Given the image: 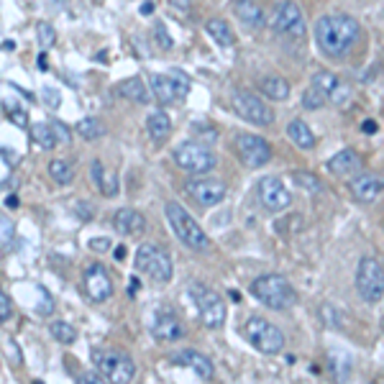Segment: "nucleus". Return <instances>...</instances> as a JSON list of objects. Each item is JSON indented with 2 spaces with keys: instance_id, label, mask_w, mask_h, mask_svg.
I'll return each mask as SVG.
<instances>
[{
  "instance_id": "1",
  "label": "nucleus",
  "mask_w": 384,
  "mask_h": 384,
  "mask_svg": "<svg viewBox=\"0 0 384 384\" xmlns=\"http://www.w3.org/2000/svg\"><path fill=\"white\" fill-rule=\"evenodd\" d=\"M362 23L348 13H325L320 15L315 26H313V36L318 44L320 54L328 60H346L351 49L359 44L362 39Z\"/></svg>"
},
{
  "instance_id": "2",
  "label": "nucleus",
  "mask_w": 384,
  "mask_h": 384,
  "mask_svg": "<svg viewBox=\"0 0 384 384\" xmlns=\"http://www.w3.org/2000/svg\"><path fill=\"white\" fill-rule=\"evenodd\" d=\"M252 295L269 310H289L297 305V292L282 274H261L252 282Z\"/></svg>"
},
{
  "instance_id": "3",
  "label": "nucleus",
  "mask_w": 384,
  "mask_h": 384,
  "mask_svg": "<svg viewBox=\"0 0 384 384\" xmlns=\"http://www.w3.org/2000/svg\"><path fill=\"white\" fill-rule=\"evenodd\" d=\"M164 213H167V221H170L172 231L179 236V241L192 249V252H205L207 249V236L205 231L200 228V223L195 221L190 215L185 205H179V203H167L164 207Z\"/></svg>"
},
{
  "instance_id": "4",
  "label": "nucleus",
  "mask_w": 384,
  "mask_h": 384,
  "mask_svg": "<svg viewBox=\"0 0 384 384\" xmlns=\"http://www.w3.org/2000/svg\"><path fill=\"white\" fill-rule=\"evenodd\" d=\"M244 338L252 343L256 351H261V354H282V348H284V333L277 328L274 323H269L266 318H259V315H254V318H249L244 323Z\"/></svg>"
},
{
  "instance_id": "5",
  "label": "nucleus",
  "mask_w": 384,
  "mask_h": 384,
  "mask_svg": "<svg viewBox=\"0 0 384 384\" xmlns=\"http://www.w3.org/2000/svg\"><path fill=\"white\" fill-rule=\"evenodd\" d=\"M356 292L364 303L377 305L384 297V266L377 256L359 259L356 266Z\"/></svg>"
},
{
  "instance_id": "6",
  "label": "nucleus",
  "mask_w": 384,
  "mask_h": 384,
  "mask_svg": "<svg viewBox=\"0 0 384 384\" xmlns=\"http://www.w3.org/2000/svg\"><path fill=\"white\" fill-rule=\"evenodd\" d=\"M174 164L190 174H205L218 167V156L213 149H207L200 141H185L174 149Z\"/></svg>"
},
{
  "instance_id": "7",
  "label": "nucleus",
  "mask_w": 384,
  "mask_h": 384,
  "mask_svg": "<svg viewBox=\"0 0 384 384\" xmlns=\"http://www.w3.org/2000/svg\"><path fill=\"white\" fill-rule=\"evenodd\" d=\"M136 269L141 274L151 277L154 282H162V284H167L172 280V274H174V266H172V259L167 254V249L154 244L139 246V252H136Z\"/></svg>"
},
{
  "instance_id": "8",
  "label": "nucleus",
  "mask_w": 384,
  "mask_h": 384,
  "mask_svg": "<svg viewBox=\"0 0 384 384\" xmlns=\"http://www.w3.org/2000/svg\"><path fill=\"white\" fill-rule=\"evenodd\" d=\"M190 292L195 297V305H198L200 323L205 325L207 331H218L223 325V320H226V303H223V297L215 289L205 287V284H192Z\"/></svg>"
},
{
  "instance_id": "9",
  "label": "nucleus",
  "mask_w": 384,
  "mask_h": 384,
  "mask_svg": "<svg viewBox=\"0 0 384 384\" xmlns=\"http://www.w3.org/2000/svg\"><path fill=\"white\" fill-rule=\"evenodd\" d=\"M231 105H233L236 116H241L246 123H254V126H272L274 123V111L266 105V100L254 95V92H249V90L233 92Z\"/></svg>"
},
{
  "instance_id": "10",
  "label": "nucleus",
  "mask_w": 384,
  "mask_h": 384,
  "mask_svg": "<svg viewBox=\"0 0 384 384\" xmlns=\"http://www.w3.org/2000/svg\"><path fill=\"white\" fill-rule=\"evenodd\" d=\"M149 85H151V95L159 100V105L177 103L190 92V77L185 72H177V69H172L167 74H151Z\"/></svg>"
},
{
  "instance_id": "11",
  "label": "nucleus",
  "mask_w": 384,
  "mask_h": 384,
  "mask_svg": "<svg viewBox=\"0 0 384 384\" xmlns=\"http://www.w3.org/2000/svg\"><path fill=\"white\" fill-rule=\"evenodd\" d=\"M95 369L103 374L108 382H121L126 384L136 377V364L128 354L123 351H95Z\"/></svg>"
},
{
  "instance_id": "12",
  "label": "nucleus",
  "mask_w": 384,
  "mask_h": 384,
  "mask_svg": "<svg viewBox=\"0 0 384 384\" xmlns=\"http://www.w3.org/2000/svg\"><path fill=\"white\" fill-rule=\"evenodd\" d=\"M269 26H272L274 34H284V36H292V39H303L305 34H308L305 15L295 0H282L280 6L274 8Z\"/></svg>"
},
{
  "instance_id": "13",
  "label": "nucleus",
  "mask_w": 384,
  "mask_h": 384,
  "mask_svg": "<svg viewBox=\"0 0 384 384\" xmlns=\"http://www.w3.org/2000/svg\"><path fill=\"white\" fill-rule=\"evenodd\" d=\"M236 149H238V159H241L246 167H252V170H259V167L272 162V146H269V141L261 139V136L238 133Z\"/></svg>"
},
{
  "instance_id": "14",
  "label": "nucleus",
  "mask_w": 384,
  "mask_h": 384,
  "mask_svg": "<svg viewBox=\"0 0 384 384\" xmlns=\"http://www.w3.org/2000/svg\"><path fill=\"white\" fill-rule=\"evenodd\" d=\"M185 192L200 207H213L218 203H223L228 187H226V182L213 177H192L185 182Z\"/></svg>"
},
{
  "instance_id": "15",
  "label": "nucleus",
  "mask_w": 384,
  "mask_h": 384,
  "mask_svg": "<svg viewBox=\"0 0 384 384\" xmlns=\"http://www.w3.org/2000/svg\"><path fill=\"white\" fill-rule=\"evenodd\" d=\"M259 203L272 210V213H280V210H287L292 205V192L287 190V185L282 182L280 177H264L259 182Z\"/></svg>"
},
{
  "instance_id": "16",
  "label": "nucleus",
  "mask_w": 384,
  "mask_h": 384,
  "mask_svg": "<svg viewBox=\"0 0 384 384\" xmlns=\"http://www.w3.org/2000/svg\"><path fill=\"white\" fill-rule=\"evenodd\" d=\"M82 282H85V292L90 295V300L105 303V300H111L113 297V280L103 264H97V261L95 264H90L88 269H85Z\"/></svg>"
},
{
  "instance_id": "17",
  "label": "nucleus",
  "mask_w": 384,
  "mask_h": 384,
  "mask_svg": "<svg viewBox=\"0 0 384 384\" xmlns=\"http://www.w3.org/2000/svg\"><path fill=\"white\" fill-rule=\"evenodd\" d=\"M348 190L359 203H374L384 190V179L374 172H356L354 177L348 179Z\"/></svg>"
},
{
  "instance_id": "18",
  "label": "nucleus",
  "mask_w": 384,
  "mask_h": 384,
  "mask_svg": "<svg viewBox=\"0 0 384 384\" xmlns=\"http://www.w3.org/2000/svg\"><path fill=\"white\" fill-rule=\"evenodd\" d=\"M151 336L162 343H174L185 336V323L174 315L172 310H162L151 323Z\"/></svg>"
},
{
  "instance_id": "19",
  "label": "nucleus",
  "mask_w": 384,
  "mask_h": 384,
  "mask_svg": "<svg viewBox=\"0 0 384 384\" xmlns=\"http://www.w3.org/2000/svg\"><path fill=\"white\" fill-rule=\"evenodd\" d=\"M172 362L177 364V366H187V369H192V374H195V377H200L203 382H210V379L215 377L213 362H210L205 354L192 351V348H185V351L174 354V356H172Z\"/></svg>"
},
{
  "instance_id": "20",
  "label": "nucleus",
  "mask_w": 384,
  "mask_h": 384,
  "mask_svg": "<svg viewBox=\"0 0 384 384\" xmlns=\"http://www.w3.org/2000/svg\"><path fill=\"white\" fill-rule=\"evenodd\" d=\"M113 228L118 231L121 236H144V231H146V218L139 213V210H133V207H121L113 213Z\"/></svg>"
},
{
  "instance_id": "21",
  "label": "nucleus",
  "mask_w": 384,
  "mask_h": 384,
  "mask_svg": "<svg viewBox=\"0 0 384 384\" xmlns=\"http://www.w3.org/2000/svg\"><path fill=\"white\" fill-rule=\"evenodd\" d=\"M231 13L249 29H261L264 26V8H261L259 0H233Z\"/></svg>"
},
{
  "instance_id": "22",
  "label": "nucleus",
  "mask_w": 384,
  "mask_h": 384,
  "mask_svg": "<svg viewBox=\"0 0 384 384\" xmlns=\"http://www.w3.org/2000/svg\"><path fill=\"white\" fill-rule=\"evenodd\" d=\"M328 170L336 177H351V174H356V172L362 170V159H359V154H356L354 149H343V151H338L336 156L328 159Z\"/></svg>"
},
{
  "instance_id": "23",
  "label": "nucleus",
  "mask_w": 384,
  "mask_h": 384,
  "mask_svg": "<svg viewBox=\"0 0 384 384\" xmlns=\"http://www.w3.org/2000/svg\"><path fill=\"white\" fill-rule=\"evenodd\" d=\"M287 136H289V141H292V144H295L297 149H303V151H313V149H315V144H318V139H315L313 128L308 126V123H305L303 118L289 121Z\"/></svg>"
},
{
  "instance_id": "24",
  "label": "nucleus",
  "mask_w": 384,
  "mask_h": 384,
  "mask_svg": "<svg viewBox=\"0 0 384 384\" xmlns=\"http://www.w3.org/2000/svg\"><path fill=\"white\" fill-rule=\"evenodd\" d=\"M259 92L264 97H269V100H287L292 88H289V82L284 80V77H280V74H266V77L259 80Z\"/></svg>"
},
{
  "instance_id": "25",
  "label": "nucleus",
  "mask_w": 384,
  "mask_h": 384,
  "mask_svg": "<svg viewBox=\"0 0 384 384\" xmlns=\"http://www.w3.org/2000/svg\"><path fill=\"white\" fill-rule=\"evenodd\" d=\"M116 92H121V95L126 97V100H131V103H149V90H146V82L141 80V77H128V80H121L118 85H116Z\"/></svg>"
},
{
  "instance_id": "26",
  "label": "nucleus",
  "mask_w": 384,
  "mask_h": 384,
  "mask_svg": "<svg viewBox=\"0 0 384 384\" xmlns=\"http://www.w3.org/2000/svg\"><path fill=\"white\" fill-rule=\"evenodd\" d=\"M205 31L210 34V39H213L218 46L236 44V34H233V29H231V23L226 21V18H210V21L205 23Z\"/></svg>"
},
{
  "instance_id": "27",
  "label": "nucleus",
  "mask_w": 384,
  "mask_h": 384,
  "mask_svg": "<svg viewBox=\"0 0 384 384\" xmlns=\"http://www.w3.org/2000/svg\"><path fill=\"white\" fill-rule=\"evenodd\" d=\"M146 131H149V136H151V141H156V144H159V141H164L172 133L170 116H167L164 111H154L146 118Z\"/></svg>"
},
{
  "instance_id": "28",
  "label": "nucleus",
  "mask_w": 384,
  "mask_h": 384,
  "mask_svg": "<svg viewBox=\"0 0 384 384\" xmlns=\"http://www.w3.org/2000/svg\"><path fill=\"white\" fill-rule=\"evenodd\" d=\"M31 139L36 141L41 149H46V151L57 146V141H60L57 139V133H54L52 123H36V126L31 128Z\"/></svg>"
},
{
  "instance_id": "29",
  "label": "nucleus",
  "mask_w": 384,
  "mask_h": 384,
  "mask_svg": "<svg viewBox=\"0 0 384 384\" xmlns=\"http://www.w3.org/2000/svg\"><path fill=\"white\" fill-rule=\"evenodd\" d=\"M49 177H52L57 185H69L74 179L72 164L64 162V159H52V162H49Z\"/></svg>"
},
{
  "instance_id": "30",
  "label": "nucleus",
  "mask_w": 384,
  "mask_h": 384,
  "mask_svg": "<svg viewBox=\"0 0 384 384\" xmlns=\"http://www.w3.org/2000/svg\"><path fill=\"white\" fill-rule=\"evenodd\" d=\"M49 333H52L60 343H64V346H69V343L77 341V328H74L72 323H67V320H52V323H49Z\"/></svg>"
},
{
  "instance_id": "31",
  "label": "nucleus",
  "mask_w": 384,
  "mask_h": 384,
  "mask_svg": "<svg viewBox=\"0 0 384 384\" xmlns=\"http://www.w3.org/2000/svg\"><path fill=\"white\" fill-rule=\"evenodd\" d=\"M292 182H295L300 190L305 192H313V195H318V192H323V182H320L313 172H303V170H297L292 172Z\"/></svg>"
},
{
  "instance_id": "32",
  "label": "nucleus",
  "mask_w": 384,
  "mask_h": 384,
  "mask_svg": "<svg viewBox=\"0 0 384 384\" xmlns=\"http://www.w3.org/2000/svg\"><path fill=\"white\" fill-rule=\"evenodd\" d=\"M77 133H80L82 139L85 141H95V139H100L105 133V128H103V123L97 118H82V121H77Z\"/></svg>"
},
{
  "instance_id": "33",
  "label": "nucleus",
  "mask_w": 384,
  "mask_h": 384,
  "mask_svg": "<svg viewBox=\"0 0 384 384\" xmlns=\"http://www.w3.org/2000/svg\"><path fill=\"white\" fill-rule=\"evenodd\" d=\"M336 82H338V77H336L333 72H325V69L313 74V88H318L323 95H328V92L336 88ZM325 100H328V97H325Z\"/></svg>"
},
{
  "instance_id": "34",
  "label": "nucleus",
  "mask_w": 384,
  "mask_h": 384,
  "mask_svg": "<svg viewBox=\"0 0 384 384\" xmlns=\"http://www.w3.org/2000/svg\"><path fill=\"white\" fill-rule=\"evenodd\" d=\"M325 103H328L325 95L320 92L318 88H313V85L303 92V108L305 111H318V108H323Z\"/></svg>"
},
{
  "instance_id": "35",
  "label": "nucleus",
  "mask_w": 384,
  "mask_h": 384,
  "mask_svg": "<svg viewBox=\"0 0 384 384\" xmlns=\"http://www.w3.org/2000/svg\"><path fill=\"white\" fill-rule=\"evenodd\" d=\"M36 39H39V46H41V49H49V46L57 41V31H54L52 23L39 21L36 23Z\"/></svg>"
},
{
  "instance_id": "36",
  "label": "nucleus",
  "mask_w": 384,
  "mask_h": 384,
  "mask_svg": "<svg viewBox=\"0 0 384 384\" xmlns=\"http://www.w3.org/2000/svg\"><path fill=\"white\" fill-rule=\"evenodd\" d=\"M328 103H333V105H348V100H351V88H348L346 82H336V88L331 90V92H328Z\"/></svg>"
},
{
  "instance_id": "37",
  "label": "nucleus",
  "mask_w": 384,
  "mask_h": 384,
  "mask_svg": "<svg viewBox=\"0 0 384 384\" xmlns=\"http://www.w3.org/2000/svg\"><path fill=\"white\" fill-rule=\"evenodd\" d=\"M118 174H116V172H105L103 174V182H100V187H97V190L103 192L105 198H116V195H118Z\"/></svg>"
},
{
  "instance_id": "38",
  "label": "nucleus",
  "mask_w": 384,
  "mask_h": 384,
  "mask_svg": "<svg viewBox=\"0 0 384 384\" xmlns=\"http://www.w3.org/2000/svg\"><path fill=\"white\" fill-rule=\"evenodd\" d=\"M11 315H13V305H11L8 295L3 292V287H0V323H6V320H11Z\"/></svg>"
},
{
  "instance_id": "39",
  "label": "nucleus",
  "mask_w": 384,
  "mask_h": 384,
  "mask_svg": "<svg viewBox=\"0 0 384 384\" xmlns=\"http://www.w3.org/2000/svg\"><path fill=\"white\" fill-rule=\"evenodd\" d=\"M103 174H105L103 162H100V159H95V162L90 164V179H92V185L100 187V182H103Z\"/></svg>"
},
{
  "instance_id": "40",
  "label": "nucleus",
  "mask_w": 384,
  "mask_h": 384,
  "mask_svg": "<svg viewBox=\"0 0 384 384\" xmlns=\"http://www.w3.org/2000/svg\"><path fill=\"white\" fill-rule=\"evenodd\" d=\"M103 374L100 371H82V374H77V382H82V384H100L103 382Z\"/></svg>"
},
{
  "instance_id": "41",
  "label": "nucleus",
  "mask_w": 384,
  "mask_h": 384,
  "mask_svg": "<svg viewBox=\"0 0 384 384\" xmlns=\"http://www.w3.org/2000/svg\"><path fill=\"white\" fill-rule=\"evenodd\" d=\"M41 97H44V103L49 105V108H52V111H54V108H60V103H62L60 92H54L52 88H44V95H41Z\"/></svg>"
},
{
  "instance_id": "42",
  "label": "nucleus",
  "mask_w": 384,
  "mask_h": 384,
  "mask_svg": "<svg viewBox=\"0 0 384 384\" xmlns=\"http://www.w3.org/2000/svg\"><path fill=\"white\" fill-rule=\"evenodd\" d=\"M3 346H6L11 364H15V366H18V364H21V351H18V346H13V341H11V338H6V343H3Z\"/></svg>"
},
{
  "instance_id": "43",
  "label": "nucleus",
  "mask_w": 384,
  "mask_h": 384,
  "mask_svg": "<svg viewBox=\"0 0 384 384\" xmlns=\"http://www.w3.org/2000/svg\"><path fill=\"white\" fill-rule=\"evenodd\" d=\"M52 128H54V133H57V139H60L62 144H69V139H72V136H69V128H67L64 123H60V121H54Z\"/></svg>"
},
{
  "instance_id": "44",
  "label": "nucleus",
  "mask_w": 384,
  "mask_h": 384,
  "mask_svg": "<svg viewBox=\"0 0 384 384\" xmlns=\"http://www.w3.org/2000/svg\"><path fill=\"white\" fill-rule=\"evenodd\" d=\"M154 39H156V41H159V44L164 46V49H170V46H172V39L167 36V29H164L162 23H159V26H156V29H154Z\"/></svg>"
},
{
  "instance_id": "45",
  "label": "nucleus",
  "mask_w": 384,
  "mask_h": 384,
  "mask_svg": "<svg viewBox=\"0 0 384 384\" xmlns=\"http://www.w3.org/2000/svg\"><path fill=\"white\" fill-rule=\"evenodd\" d=\"M41 292H44V303H41V308H39V313H41V315H49V313H52V297H49V292H46L44 287H41Z\"/></svg>"
},
{
  "instance_id": "46",
  "label": "nucleus",
  "mask_w": 384,
  "mask_h": 384,
  "mask_svg": "<svg viewBox=\"0 0 384 384\" xmlns=\"http://www.w3.org/2000/svg\"><path fill=\"white\" fill-rule=\"evenodd\" d=\"M11 121H13L15 126H21V128H26V123H29V121H26V113L23 111H11Z\"/></svg>"
},
{
  "instance_id": "47",
  "label": "nucleus",
  "mask_w": 384,
  "mask_h": 384,
  "mask_svg": "<svg viewBox=\"0 0 384 384\" xmlns=\"http://www.w3.org/2000/svg\"><path fill=\"white\" fill-rule=\"evenodd\" d=\"M170 3L174 8H179V11H190V6H192V0H170Z\"/></svg>"
},
{
  "instance_id": "48",
  "label": "nucleus",
  "mask_w": 384,
  "mask_h": 384,
  "mask_svg": "<svg viewBox=\"0 0 384 384\" xmlns=\"http://www.w3.org/2000/svg\"><path fill=\"white\" fill-rule=\"evenodd\" d=\"M90 246H92L95 252H105V249H108V241H105V238H100V241H90Z\"/></svg>"
},
{
  "instance_id": "49",
  "label": "nucleus",
  "mask_w": 384,
  "mask_h": 384,
  "mask_svg": "<svg viewBox=\"0 0 384 384\" xmlns=\"http://www.w3.org/2000/svg\"><path fill=\"white\" fill-rule=\"evenodd\" d=\"M141 13H144V15H151V13H154V3H149V0H146V3L141 6Z\"/></svg>"
},
{
  "instance_id": "50",
  "label": "nucleus",
  "mask_w": 384,
  "mask_h": 384,
  "mask_svg": "<svg viewBox=\"0 0 384 384\" xmlns=\"http://www.w3.org/2000/svg\"><path fill=\"white\" fill-rule=\"evenodd\" d=\"M362 131L374 133V131H377V123H374V121H366V123H364V126H362Z\"/></svg>"
},
{
  "instance_id": "51",
  "label": "nucleus",
  "mask_w": 384,
  "mask_h": 384,
  "mask_svg": "<svg viewBox=\"0 0 384 384\" xmlns=\"http://www.w3.org/2000/svg\"><path fill=\"white\" fill-rule=\"evenodd\" d=\"M6 205L8 207H18V198H15V195H11V198L6 200Z\"/></svg>"
},
{
  "instance_id": "52",
  "label": "nucleus",
  "mask_w": 384,
  "mask_h": 384,
  "mask_svg": "<svg viewBox=\"0 0 384 384\" xmlns=\"http://www.w3.org/2000/svg\"><path fill=\"white\" fill-rule=\"evenodd\" d=\"M126 256V249H123V246H118V249H116V259H123Z\"/></svg>"
},
{
  "instance_id": "53",
  "label": "nucleus",
  "mask_w": 384,
  "mask_h": 384,
  "mask_svg": "<svg viewBox=\"0 0 384 384\" xmlns=\"http://www.w3.org/2000/svg\"><path fill=\"white\" fill-rule=\"evenodd\" d=\"M382 228H384V223H382Z\"/></svg>"
}]
</instances>
